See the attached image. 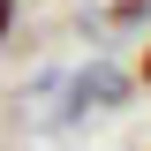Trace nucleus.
I'll return each mask as SVG.
<instances>
[{
  "instance_id": "f257e3e1",
  "label": "nucleus",
  "mask_w": 151,
  "mask_h": 151,
  "mask_svg": "<svg viewBox=\"0 0 151 151\" xmlns=\"http://www.w3.org/2000/svg\"><path fill=\"white\" fill-rule=\"evenodd\" d=\"M53 91L68 98V106L53 113V129H68L76 113H121V106H129V91H136V76L113 68V60H91V68H76L68 83H53Z\"/></svg>"
},
{
  "instance_id": "f03ea898",
  "label": "nucleus",
  "mask_w": 151,
  "mask_h": 151,
  "mask_svg": "<svg viewBox=\"0 0 151 151\" xmlns=\"http://www.w3.org/2000/svg\"><path fill=\"white\" fill-rule=\"evenodd\" d=\"M15 8L23 0H0V53H8V38H15Z\"/></svg>"
},
{
  "instance_id": "7ed1b4c3",
  "label": "nucleus",
  "mask_w": 151,
  "mask_h": 151,
  "mask_svg": "<svg viewBox=\"0 0 151 151\" xmlns=\"http://www.w3.org/2000/svg\"><path fill=\"white\" fill-rule=\"evenodd\" d=\"M129 76H136V83L151 91V30H144V53H136V68H129Z\"/></svg>"
}]
</instances>
